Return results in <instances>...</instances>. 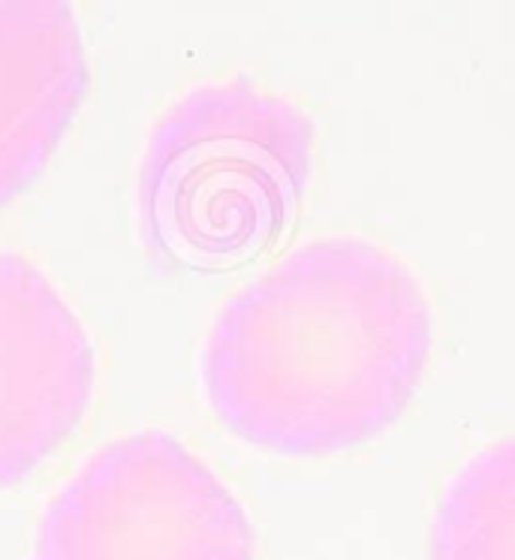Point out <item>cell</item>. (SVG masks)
<instances>
[{"label": "cell", "mask_w": 515, "mask_h": 560, "mask_svg": "<svg viewBox=\"0 0 515 560\" xmlns=\"http://www.w3.org/2000/svg\"><path fill=\"white\" fill-rule=\"evenodd\" d=\"M87 79L70 3L0 0V208L46 170Z\"/></svg>", "instance_id": "5b68a950"}, {"label": "cell", "mask_w": 515, "mask_h": 560, "mask_svg": "<svg viewBox=\"0 0 515 560\" xmlns=\"http://www.w3.org/2000/svg\"><path fill=\"white\" fill-rule=\"evenodd\" d=\"M431 353L413 271L362 238L295 247L226 302L202 383L233 434L281 455H331L393 428Z\"/></svg>", "instance_id": "6da1fadb"}, {"label": "cell", "mask_w": 515, "mask_h": 560, "mask_svg": "<svg viewBox=\"0 0 515 560\" xmlns=\"http://www.w3.org/2000/svg\"><path fill=\"white\" fill-rule=\"evenodd\" d=\"M94 350L58 287L0 254V486L22 482L85 416Z\"/></svg>", "instance_id": "277c9868"}, {"label": "cell", "mask_w": 515, "mask_h": 560, "mask_svg": "<svg viewBox=\"0 0 515 560\" xmlns=\"http://www.w3.org/2000/svg\"><path fill=\"white\" fill-rule=\"evenodd\" d=\"M34 560H254L242 503L163 431L103 446L43 512Z\"/></svg>", "instance_id": "3957f363"}, {"label": "cell", "mask_w": 515, "mask_h": 560, "mask_svg": "<svg viewBox=\"0 0 515 560\" xmlns=\"http://www.w3.org/2000/svg\"><path fill=\"white\" fill-rule=\"evenodd\" d=\"M429 560H515V438L455 474L431 522Z\"/></svg>", "instance_id": "8992f818"}, {"label": "cell", "mask_w": 515, "mask_h": 560, "mask_svg": "<svg viewBox=\"0 0 515 560\" xmlns=\"http://www.w3.org/2000/svg\"><path fill=\"white\" fill-rule=\"evenodd\" d=\"M314 124L247 79L199 85L148 139L139 170V232L154 266L223 271L281 238L302 206Z\"/></svg>", "instance_id": "7a4b0ae2"}]
</instances>
